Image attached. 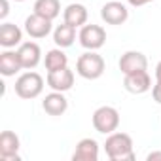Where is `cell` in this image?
Returning a JSON list of instances; mask_svg holds the SVG:
<instances>
[{
  "mask_svg": "<svg viewBox=\"0 0 161 161\" xmlns=\"http://www.w3.org/2000/svg\"><path fill=\"white\" fill-rule=\"evenodd\" d=\"M119 70L123 74H133L138 70H148V59L142 51H125L119 59Z\"/></svg>",
  "mask_w": 161,
  "mask_h": 161,
  "instance_id": "12",
  "label": "cell"
},
{
  "mask_svg": "<svg viewBox=\"0 0 161 161\" xmlns=\"http://www.w3.org/2000/svg\"><path fill=\"white\" fill-rule=\"evenodd\" d=\"M51 29H53V21L46 19V17H42L38 14H32V15H29L25 19V32L31 38H36V40L46 38L51 32Z\"/></svg>",
  "mask_w": 161,
  "mask_h": 161,
  "instance_id": "10",
  "label": "cell"
},
{
  "mask_svg": "<svg viewBox=\"0 0 161 161\" xmlns=\"http://www.w3.org/2000/svg\"><path fill=\"white\" fill-rule=\"evenodd\" d=\"M23 31L15 23H2L0 25V46L12 49L15 46H21L23 42Z\"/></svg>",
  "mask_w": 161,
  "mask_h": 161,
  "instance_id": "15",
  "label": "cell"
},
{
  "mask_svg": "<svg viewBox=\"0 0 161 161\" xmlns=\"http://www.w3.org/2000/svg\"><path fill=\"white\" fill-rule=\"evenodd\" d=\"M42 91H44V78L34 70H29L15 80V95L19 99L32 101L40 97Z\"/></svg>",
  "mask_w": 161,
  "mask_h": 161,
  "instance_id": "3",
  "label": "cell"
},
{
  "mask_svg": "<svg viewBox=\"0 0 161 161\" xmlns=\"http://www.w3.org/2000/svg\"><path fill=\"white\" fill-rule=\"evenodd\" d=\"M93 127L101 135H110L119 127V112L114 106H99L93 112Z\"/></svg>",
  "mask_w": 161,
  "mask_h": 161,
  "instance_id": "4",
  "label": "cell"
},
{
  "mask_svg": "<svg viewBox=\"0 0 161 161\" xmlns=\"http://www.w3.org/2000/svg\"><path fill=\"white\" fill-rule=\"evenodd\" d=\"M104 152L112 161H133V138L127 133H110L104 142Z\"/></svg>",
  "mask_w": 161,
  "mask_h": 161,
  "instance_id": "1",
  "label": "cell"
},
{
  "mask_svg": "<svg viewBox=\"0 0 161 161\" xmlns=\"http://www.w3.org/2000/svg\"><path fill=\"white\" fill-rule=\"evenodd\" d=\"M152 97L157 104H161V82H155V86L152 87Z\"/></svg>",
  "mask_w": 161,
  "mask_h": 161,
  "instance_id": "21",
  "label": "cell"
},
{
  "mask_svg": "<svg viewBox=\"0 0 161 161\" xmlns=\"http://www.w3.org/2000/svg\"><path fill=\"white\" fill-rule=\"evenodd\" d=\"M32 10H34V14L53 21L61 14V2H59V0H36Z\"/></svg>",
  "mask_w": 161,
  "mask_h": 161,
  "instance_id": "20",
  "label": "cell"
},
{
  "mask_svg": "<svg viewBox=\"0 0 161 161\" xmlns=\"http://www.w3.org/2000/svg\"><path fill=\"white\" fill-rule=\"evenodd\" d=\"M17 55H19V61H21V66L25 70H32L38 66V63L42 61V49L36 42H23L17 49Z\"/></svg>",
  "mask_w": 161,
  "mask_h": 161,
  "instance_id": "11",
  "label": "cell"
},
{
  "mask_svg": "<svg viewBox=\"0 0 161 161\" xmlns=\"http://www.w3.org/2000/svg\"><path fill=\"white\" fill-rule=\"evenodd\" d=\"M44 64H46V70H47V72L61 70V68H66V66H68V57H66V53L63 51V47H55V49H49V51L46 53Z\"/></svg>",
  "mask_w": 161,
  "mask_h": 161,
  "instance_id": "19",
  "label": "cell"
},
{
  "mask_svg": "<svg viewBox=\"0 0 161 161\" xmlns=\"http://www.w3.org/2000/svg\"><path fill=\"white\" fill-rule=\"evenodd\" d=\"M127 2H129V6H133V8H140V6H146V4L153 2V0H127Z\"/></svg>",
  "mask_w": 161,
  "mask_h": 161,
  "instance_id": "23",
  "label": "cell"
},
{
  "mask_svg": "<svg viewBox=\"0 0 161 161\" xmlns=\"http://www.w3.org/2000/svg\"><path fill=\"white\" fill-rule=\"evenodd\" d=\"M72 159L74 161H97L99 159V142L95 138H82L76 144Z\"/></svg>",
  "mask_w": 161,
  "mask_h": 161,
  "instance_id": "13",
  "label": "cell"
},
{
  "mask_svg": "<svg viewBox=\"0 0 161 161\" xmlns=\"http://www.w3.org/2000/svg\"><path fill=\"white\" fill-rule=\"evenodd\" d=\"M101 19L106 25H123L129 19V10L125 4L112 0V2H106L101 8Z\"/></svg>",
  "mask_w": 161,
  "mask_h": 161,
  "instance_id": "8",
  "label": "cell"
},
{
  "mask_svg": "<svg viewBox=\"0 0 161 161\" xmlns=\"http://www.w3.org/2000/svg\"><path fill=\"white\" fill-rule=\"evenodd\" d=\"M19 70H23V66H21L17 51L6 49V51L0 53V74L10 78V76H15Z\"/></svg>",
  "mask_w": 161,
  "mask_h": 161,
  "instance_id": "17",
  "label": "cell"
},
{
  "mask_svg": "<svg viewBox=\"0 0 161 161\" xmlns=\"http://www.w3.org/2000/svg\"><path fill=\"white\" fill-rule=\"evenodd\" d=\"M104 70H106V63H104L103 55H99L97 51H91V49L82 53L76 61V72L84 80H99L104 74Z\"/></svg>",
  "mask_w": 161,
  "mask_h": 161,
  "instance_id": "2",
  "label": "cell"
},
{
  "mask_svg": "<svg viewBox=\"0 0 161 161\" xmlns=\"http://www.w3.org/2000/svg\"><path fill=\"white\" fill-rule=\"evenodd\" d=\"M155 82H161V61L155 64Z\"/></svg>",
  "mask_w": 161,
  "mask_h": 161,
  "instance_id": "25",
  "label": "cell"
},
{
  "mask_svg": "<svg viewBox=\"0 0 161 161\" xmlns=\"http://www.w3.org/2000/svg\"><path fill=\"white\" fill-rule=\"evenodd\" d=\"M0 8H2V10H0V19H6L8 17V14H10V2H8V0H0Z\"/></svg>",
  "mask_w": 161,
  "mask_h": 161,
  "instance_id": "22",
  "label": "cell"
},
{
  "mask_svg": "<svg viewBox=\"0 0 161 161\" xmlns=\"http://www.w3.org/2000/svg\"><path fill=\"white\" fill-rule=\"evenodd\" d=\"M15 2H25V0H15Z\"/></svg>",
  "mask_w": 161,
  "mask_h": 161,
  "instance_id": "26",
  "label": "cell"
},
{
  "mask_svg": "<svg viewBox=\"0 0 161 161\" xmlns=\"http://www.w3.org/2000/svg\"><path fill=\"white\" fill-rule=\"evenodd\" d=\"M46 84L53 89V91H70L72 86H74V72L66 66V68H61V70H53V72H47L46 76Z\"/></svg>",
  "mask_w": 161,
  "mask_h": 161,
  "instance_id": "9",
  "label": "cell"
},
{
  "mask_svg": "<svg viewBox=\"0 0 161 161\" xmlns=\"http://www.w3.org/2000/svg\"><path fill=\"white\" fill-rule=\"evenodd\" d=\"M78 40L82 44V47L86 49H91V51H97L101 49L104 44H106V31L101 27V25H84L78 32Z\"/></svg>",
  "mask_w": 161,
  "mask_h": 161,
  "instance_id": "5",
  "label": "cell"
},
{
  "mask_svg": "<svg viewBox=\"0 0 161 161\" xmlns=\"http://www.w3.org/2000/svg\"><path fill=\"white\" fill-rule=\"evenodd\" d=\"M76 40V27L63 21V25H57L53 31V42L57 47H70Z\"/></svg>",
  "mask_w": 161,
  "mask_h": 161,
  "instance_id": "18",
  "label": "cell"
},
{
  "mask_svg": "<svg viewBox=\"0 0 161 161\" xmlns=\"http://www.w3.org/2000/svg\"><path fill=\"white\" fill-rule=\"evenodd\" d=\"M42 108L46 114L49 116H63L68 110V101L61 91H51L49 95L44 97L42 101Z\"/></svg>",
  "mask_w": 161,
  "mask_h": 161,
  "instance_id": "14",
  "label": "cell"
},
{
  "mask_svg": "<svg viewBox=\"0 0 161 161\" xmlns=\"http://www.w3.org/2000/svg\"><path fill=\"white\" fill-rule=\"evenodd\" d=\"M123 87L133 95H142V93L150 91L152 89V78H150L148 70H138V72H133V74H125Z\"/></svg>",
  "mask_w": 161,
  "mask_h": 161,
  "instance_id": "6",
  "label": "cell"
},
{
  "mask_svg": "<svg viewBox=\"0 0 161 161\" xmlns=\"http://www.w3.org/2000/svg\"><path fill=\"white\" fill-rule=\"evenodd\" d=\"M87 17H89V12H87V8L84 6V4H78V2H74V4H68L66 8H64V12H63V19H64V23H68V25H72V27H84L86 23H87Z\"/></svg>",
  "mask_w": 161,
  "mask_h": 161,
  "instance_id": "16",
  "label": "cell"
},
{
  "mask_svg": "<svg viewBox=\"0 0 161 161\" xmlns=\"http://www.w3.org/2000/svg\"><path fill=\"white\" fill-rule=\"evenodd\" d=\"M19 136L14 131H2L0 135V161H19Z\"/></svg>",
  "mask_w": 161,
  "mask_h": 161,
  "instance_id": "7",
  "label": "cell"
},
{
  "mask_svg": "<svg viewBox=\"0 0 161 161\" xmlns=\"http://www.w3.org/2000/svg\"><path fill=\"white\" fill-rule=\"evenodd\" d=\"M155 159H161V152H150L146 155V161H155Z\"/></svg>",
  "mask_w": 161,
  "mask_h": 161,
  "instance_id": "24",
  "label": "cell"
}]
</instances>
